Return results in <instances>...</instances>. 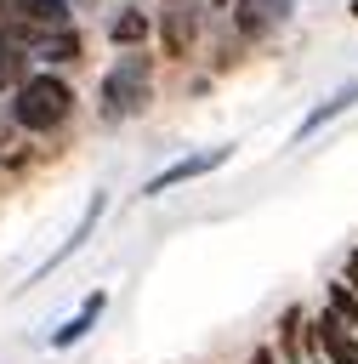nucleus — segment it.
I'll return each mask as SVG.
<instances>
[{
    "label": "nucleus",
    "instance_id": "nucleus-18",
    "mask_svg": "<svg viewBox=\"0 0 358 364\" xmlns=\"http://www.w3.org/2000/svg\"><path fill=\"white\" fill-rule=\"evenodd\" d=\"M0 6H17V0H0Z\"/></svg>",
    "mask_w": 358,
    "mask_h": 364
},
{
    "label": "nucleus",
    "instance_id": "nucleus-14",
    "mask_svg": "<svg viewBox=\"0 0 358 364\" xmlns=\"http://www.w3.org/2000/svg\"><path fill=\"white\" fill-rule=\"evenodd\" d=\"M324 313H335L347 330H358V290L347 279H330V296H324Z\"/></svg>",
    "mask_w": 358,
    "mask_h": 364
},
{
    "label": "nucleus",
    "instance_id": "nucleus-17",
    "mask_svg": "<svg viewBox=\"0 0 358 364\" xmlns=\"http://www.w3.org/2000/svg\"><path fill=\"white\" fill-rule=\"evenodd\" d=\"M347 11H352V17H358V0H352V6H347Z\"/></svg>",
    "mask_w": 358,
    "mask_h": 364
},
{
    "label": "nucleus",
    "instance_id": "nucleus-11",
    "mask_svg": "<svg viewBox=\"0 0 358 364\" xmlns=\"http://www.w3.org/2000/svg\"><path fill=\"white\" fill-rule=\"evenodd\" d=\"M23 23H34L40 34H57V28H74V0H17L11 6Z\"/></svg>",
    "mask_w": 358,
    "mask_h": 364
},
{
    "label": "nucleus",
    "instance_id": "nucleus-9",
    "mask_svg": "<svg viewBox=\"0 0 358 364\" xmlns=\"http://www.w3.org/2000/svg\"><path fill=\"white\" fill-rule=\"evenodd\" d=\"M290 11H295V0H233L239 40H267V34H273Z\"/></svg>",
    "mask_w": 358,
    "mask_h": 364
},
{
    "label": "nucleus",
    "instance_id": "nucleus-7",
    "mask_svg": "<svg viewBox=\"0 0 358 364\" xmlns=\"http://www.w3.org/2000/svg\"><path fill=\"white\" fill-rule=\"evenodd\" d=\"M102 313H108V290H85V296H80V307H74V313H68V318H63V324L45 336V347H57V353L80 347V341H85V336L102 324Z\"/></svg>",
    "mask_w": 358,
    "mask_h": 364
},
{
    "label": "nucleus",
    "instance_id": "nucleus-4",
    "mask_svg": "<svg viewBox=\"0 0 358 364\" xmlns=\"http://www.w3.org/2000/svg\"><path fill=\"white\" fill-rule=\"evenodd\" d=\"M102 216H108V193L97 188V193L85 199V210H80V222L68 228V239H63V245H57V250H51V256H45L40 267H28V279L17 284V296H28V290H34V284H45V279H51V273H57L63 262H74V250H85V245H91V233L102 228Z\"/></svg>",
    "mask_w": 358,
    "mask_h": 364
},
{
    "label": "nucleus",
    "instance_id": "nucleus-16",
    "mask_svg": "<svg viewBox=\"0 0 358 364\" xmlns=\"http://www.w3.org/2000/svg\"><path fill=\"white\" fill-rule=\"evenodd\" d=\"M341 279H347V284L358 290V250H347V267H341Z\"/></svg>",
    "mask_w": 358,
    "mask_h": 364
},
{
    "label": "nucleus",
    "instance_id": "nucleus-2",
    "mask_svg": "<svg viewBox=\"0 0 358 364\" xmlns=\"http://www.w3.org/2000/svg\"><path fill=\"white\" fill-rule=\"evenodd\" d=\"M97 114L102 125H125L136 114L153 108V51H119L114 68L102 74V91H97Z\"/></svg>",
    "mask_w": 358,
    "mask_h": 364
},
{
    "label": "nucleus",
    "instance_id": "nucleus-1",
    "mask_svg": "<svg viewBox=\"0 0 358 364\" xmlns=\"http://www.w3.org/2000/svg\"><path fill=\"white\" fill-rule=\"evenodd\" d=\"M6 108H11V125L23 136H51L74 119V85L57 68H28L17 80V91L6 97Z\"/></svg>",
    "mask_w": 358,
    "mask_h": 364
},
{
    "label": "nucleus",
    "instance_id": "nucleus-13",
    "mask_svg": "<svg viewBox=\"0 0 358 364\" xmlns=\"http://www.w3.org/2000/svg\"><path fill=\"white\" fill-rule=\"evenodd\" d=\"M34 57H40L45 68H63V63H80V57H85V40H80V28H57V34H45V40L34 46Z\"/></svg>",
    "mask_w": 358,
    "mask_h": 364
},
{
    "label": "nucleus",
    "instance_id": "nucleus-8",
    "mask_svg": "<svg viewBox=\"0 0 358 364\" xmlns=\"http://www.w3.org/2000/svg\"><path fill=\"white\" fill-rule=\"evenodd\" d=\"M347 108H358V74H352V80H341V85H335L330 97H318V102H313V108L301 114V125L290 131V142H313V136H318L324 125H335V119H341Z\"/></svg>",
    "mask_w": 358,
    "mask_h": 364
},
{
    "label": "nucleus",
    "instance_id": "nucleus-10",
    "mask_svg": "<svg viewBox=\"0 0 358 364\" xmlns=\"http://www.w3.org/2000/svg\"><path fill=\"white\" fill-rule=\"evenodd\" d=\"M148 34H153V17H148L142 6H119V11L108 17V40H114V51H142Z\"/></svg>",
    "mask_w": 358,
    "mask_h": 364
},
{
    "label": "nucleus",
    "instance_id": "nucleus-5",
    "mask_svg": "<svg viewBox=\"0 0 358 364\" xmlns=\"http://www.w3.org/2000/svg\"><path fill=\"white\" fill-rule=\"evenodd\" d=\"M199 28H205V11H199L193 0H188V6H165L159 23H153V34H159V46H165L170 63H182V57L199 51Z\"/></svg>",
    "mask_w": 358,
    "mask_h": 364
},
{
    "label": "nucleus",
    "instance_id": "nucleus-12",
    "mask_svg": "<svg viewBox=\"0 0 358 364\" xmlns=\"http://www.w3.org/2000/svg\"><path fill=\"white\" fill-rule=\"evenodd\" d=\"M301 336H307V307L295 301V307L278 313V341H273L278 364H301Z\"/></svg>",
    "mask_w": 358,
    "mask_h": 364
},
{
    "label": "nucleus",
    "instance_id": "nucleus-6",
    "mask_svg": "<svg viewBox=\"0 0 358 364\" xmlns=\"http://www.w3.org/2000/svg\"><path fill=\"white\" fill-rule=\"evenodd\" d=\"M307 341L318 364H358V330H347L335 313H307Z\"/></svg>",
    "mask_w": 358,
    "mask_h": 364
},
{
    "label": "nucleus",
    "instance_id": "nucleus-15",
    "mask_svg": "<svg viewBox=\"0 0 358 364\" xmlns=\"http://www.w3.org/2000/svg\"><path fill=\"white\" fill-rule=\"evenodd\" d=\"M244 364H278V353H273V341H256V353H250Z\"/></svg>",
    "mask_w": 358,
    "mask_h": 364
},
{
    "label": "nucleus",
    "instance_id": "nucleus-3",
    "mask_svg": "<svg viewBox=\"0 0 358 364\" xmlns=\"http://www.w3.org/2000/svg\"><path fill=\"white\" fill-rule=\"evenodd\" d=\"M233 154H239V142H216V148H193V154H182L176 165H165V171H153V176L142 182V199H159V193H170V188H182V182H199V176H216L222 165H233Z\"/></svg>",
    "mask_w": 358,
    "mask_h": 364
}]
</instances>
